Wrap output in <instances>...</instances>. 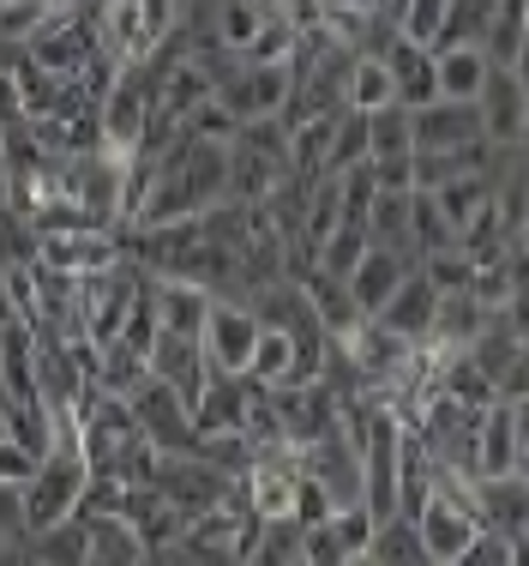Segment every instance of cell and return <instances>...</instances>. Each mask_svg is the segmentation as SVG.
<instances>
[{
    "instance_id": "484cf974",
    "label": "cell",
    "mask_w": 529,
    "mask_h": 566,
    "mask_svg": "<svg viewBox=\"0 0 529 566\" xmlns=\"http://www.w3.org/2000/svg\"><path fill=\"white\" fill-rule=\"evenodd\" d=\"M385 103H398V78L385 73V61L361 55L356 66H349V91H343V109H356V115H373V109H385Z\"/></svg>"
},
{
    "instance_id": "5bb4252c",
    "label": "cell",
    "mask_w": 529,
    "mask_h": 566,
    "mask_svg": "<svg viewBox=\"0 0 529 566\" xmlns=\"http://www.w3.org/2000/svg\"><path fill=\"white\" fill-rule=\"evenodd\" d=\"M247 403H253V380H247V374H211L205 392H199V403H193L199 434H241Z\"/></svg>"
},
{
    "instance_id": "4dcf8cb0",
    "label": "cell",
    "mask_w": 529,
    "mask_h": 566,
    "mask_svg": "<svg viewBox=\"0 0 529 566\" xmlns=\"http://www.w3.org/2000/svg\"><path fill=\"white\" fill-rule=\"evenodd\" d=\"M487 199H494V181H487V175H452V181L433 193V206H440V218L452 223V229H464L487 206Z\"/></svg>"
},
{
    "instance_id": "ba28073f",
    "label": "cell",
    "mask_w": 529,
    "mask_h": 566,
    "mask_svg": "<svg viewBox=\"0 0 529 566\" xmlns=\"http://www.w3.org/2000/svg\"><path fill=\"white\" fill-rule=\"evenodd\" d=\"M145 368H151L157 380H162L174 398L187 403V410L199 403V392H205V380H211V368H205V349H199V338H187V332H162V326H157L151 349H145Z\"/></svg>"
},
{
    "instance_id": "7402d4cb",
    "label": "cell",
    "mask_w": 529,
    "mask_h": 566,
    "mask_svg": "<svg viewBox=\"0 0 529 566\" xmlns=\"http://www.w3.org/2000/svg\"><path fill=\"white\" fill-rule=\"evenodd\" d=\"M24 560L36 566H85V518H61L24 536Z\"/></svg>"
},
{
    "instance_id": "d4e9b609",
    "label": "cell",
    "mask_w": 529,
    "mask_h": 566,
    "mask_svg": "<svg viewBox=\"0 0 529 566\" xmlns=\"http://www.w3.org/2000/svg\"><path fill=\"white\" fill-rule=\"evenodd\" d=\"M440 392L452 398V403H464V410H487V403H499V386L487 380V374L464 356V349H457V356H445V368H440Z\"/></svg>"
},
{
    "instance_id": "44dd1931",
    "label": "cell",
    "mask_w": 529,
    "mask_h": 566,
    "mask_svg": "<svg viewBox=\"0 0 529 566\" xmlns=\"http://www.w3.org/2000/svg\"><path fill=\"white\" fill-rule=\"evenodd\" d=\"M368 560L373 566H433L427 548H422V531H415V518H385L373 524V543H368Z\"/></svg>"
},
{
    "instance_id": "4fadbf2b",
    "label": "cell",
    "mask_w": 529,
    "mask_h": 566,
    "mask_svg": "<svg viewBox=\"0 0 529 566\" xmlns=\"http://www.w3.org/2000/svg\"><path fill=\"white\" fill-rule=\"evenodd\" d=\"M433 307H440V290H433L427 283V272L422 265H415L410 277L398 283V290H391V302L379 307V326L385 332H398V338H410V344H427V326H433Z\"/></svg>"
},
{
    "instance_id": "60d3db41",
    "label": "cell",
    "mask_w": 529,
    "mask_h": 566,
    "mask_svg": "<svg viewBox=\"0 0 529 566\" xmlns=\"http://www.w3.org/2000/svg\"><path fill=\"white\" fill-rule=\"evenodd\" d=\"M511 78L523 85V97H529V31H523V49H518V61H511Z\"/></svg>"
},
{
    "instance_id": "836d02e7",
    "label": "cell",
    "mask_w": 529,
    "mask_h": 566,
    "mask_svg": "<svg viewBox=\"0 0 529 566\" xmlns=\"http://www.w3.org/2000/svg\"><path fill=\"white\" fill-rule=\"evenodd\" d=\"M391 19H398V36L433 49V36H440V24H445V0H398Z\"/></svg>"
},
{
    "instance_id": "b9f144b4",
    "label": "cell",
    "mask_w": 529,
    "mask_h": 566,
    "mask_svg": "<svg viewBox=\"0 0 529 566\" xmlns=\"http://www.w3.org/2000/svg\"><path fill=\"white\" fill-rule=\"evenodd\" d=\"M0 566H24V543H7V536H0Z\"/></svg>"
},
{
    "instance_id": "4316f807",
    "label": "cell",
    "mask_w": 529,
    "mask_h": 566,
    "mask_svg": "<svg viewBox=\"0 0 529 566\" xmlns=\"http://www.w3.org/2000/svg\"><path fill=\"white\" fill-rule=\"evenodd\" d=\"M247 380L253 386H289L295 380V338L277 326L260 332V344H253V361H247Z\"/></svg>"
},
{
    "instance_id": "5b68a950",
    "label": "cell",
    "mask_w": 529,
    "mask_h": 566,
    "mask_svg": "<svg viewBox=\"0 0 529 566\" xmlns=\"http://www.w3.org/2000/svg\"><path fill=\"white\" fill-rule=\"evenodd\" d=\"M368 543H373L368 506H337L319 524H301V560L307 566H349L356 555H368Z\"/></svg>"
},
{
    "instance_id": "ffe728a7",
    "label": "cell",
    "mask_w": 529,
    "mask_h": 566,
    "mask_svg": "<svg viewBox=\"0 0 529 566\" xmlns=\"http://www.w3.org/2000/svg\"><path fill=\"white\" fill-rule=\"evenodd\" d=\"M433 78H440V97L476 103V91L487 78V55L482 49H433Z\"/></svg>"
},
{
    "instance_id": "8d00e7d4",
    "label": "cell",
    "mask_w": 529,
    "mask_h": 566,
    "mask_svg": "<svg viewBox=\"0 0 529 566\" xmlns=\"http://www.w3.org/2000/svg\"><path fill=\"white\" fill-rule=\"evenodd\" d=\"M0 536L24 543V489H7V482H0Z\"/></svg>"
},
{
    "instance_id": "1f68e13d",
    "label": "cell",
    "mask_w": 529,
    "mask_h": 566,
    "mask_svg": "<svg viewBox=\"0 0 529 566\" xmlns=\"http://www.w3.org/2000/svg\"><path fill=\"white\" fill-rule=\"evenodd\" d=\"M368 253V223H356V218H343L331 229V235L319 241V272H331V277H349L356 272V260Z\"/></svg>"
},
{
    "instance_id": "f546056e",
    "label": "cell",
    "mask_w": 529,
    "mask_h": 566,
    "mask_svg": "<svg viewBox=\"0 0 529 566\" xmlns=\"http://www.w3.org/2000/svg\"><path fill=\"white\" fill-rule=\"evenodd\" d=\"M295 560H301V524L295 518H260V536H253V548L241 566H295Z\"/></svg>"
},
{
    "instance_id": "52a82bcc",
    "label": "cell",
    "mask_w": 529,
    "mask_h": 566,
    "mask_svg": "<svg viewBox=\"0 0 529 566\" xmlns=\"http://www.w3.org/2000/svg\"><path fill=\"white\" fill-rule=\"evenodd\" d=\"M115 518H127L133 524V536H139L145 543V555H169L174 548V536L187 531V512L174 506V501H162V494L151 489V482H145V489H115Z\"/></svg>"
},
{
    "instance_id": "277c9868",
    "label": "cell",
    "mask_w": 529,
    "mask_h": 566,
    "mask_svg": "<svg viewBox=\"0 0 529 566\" xmlns=\"http://www.w3.org/2000/svg\"><path fill=\"white\" fill-rule=\"evenodd\" d=\"M260 332H265V326H260V314H253L247 302H223V295H211L205 326H199V349H205V368H211V374H247Z\"/></svg>"
},
{
    "instance_id": "d6a6232c",
    "label": "cell",
    "mask_w": 529,
    "mask_h": 566,
    "mask_svg": "<svg viewBox=\"0 0 529 566\" xmlns=\"http://www.w3.org/2000/svg\"><path fill=\"white\" fill-rule=\"evenodd\" d=\"M410 109L403 103H385V109L368 115V157H410Z\"/></svg>"
},
{
    "instance_id": "ab89813d",
    "label": "cell",
    "mask_w": 529,
    "mask_h": 566,
    "mask_svg": "<svg viewBox=\"0 0 529 566\" xmlns=\"http://www.w3.org/2000/svg\"><path fill=\"white\" fill-rule=\"evenodd\" d=\"M506 410H511V428H518V447H529V398L506 403Z\"/></svg>"
},
{
    "instance_id": "9c48e42d",
    "label": "cell",
    "mask_w": 529,
    "mask_h": 566,
    "mask_svg": "<svg viewBox=\"0 0 529 566\" xmlns=\"http://www.w3.org/2000/svg\"><path fill=\"white\" fill-rule=\"evenodd\" d=\"M482 139V115L476 103H452V97H433L410 109V145L415 151H457V145Z\"/></svg>"
},
{
    "instance_id": "74e56055",
    "label": "cell",
    "mask_w": 529,
    "mask_h": 566,
    "mask_svg": "<svg viewBox=\"0 0 529 566\" xmlns=\"http://www.w3.org/2000/svg\"><path fill=\"white\" fill-rule=\"evenodd\" d=\"M518 398H529V344L511 356V368L499 374V403H518Z\"/></svg>"
},
{
    "instance_id": "9a60e30c",
    "label": "cell",
    "mask_w": 529,
    "mask_h": 566,
    "mask_svg": "<svg viewBox=\"0 0 529 566\" xmlns=\"http://www.w3.org/2000/svg\"><path fill=\"white\" fill-rule=\"evenodd\" d=\"M487 307L476 302V295H469V283L464 290H440V307H433V326H427V344L440 349V356H457V349H464L469 338H476V332L487 326Z\"/></svg>"
},
{
    "instance_id": "ac0fdd59",
    "label": "cell",
    "mask_w": 529,
    "mask_h": 566,
    "mask_svg": "<svg viewBox=\"0 0 529 566\" xmlns=\"http://www.w3.org/2000/svg\"><path fill=\"white\" fill-rule=\"evenodd\" d=\"M518 464V428H511L506 403H487L476 422V476H511Z\"/></svg>"
},
{
    "instance_id": "8fae6325",
    "label": "cell",
    "mask_w": 529,
    "mask_h": 566,
    "mask_svg": "<svg viewBox=\"0 0 529 566\" xmlns=\"http://www.w3.org/2000/svg\"><path fill=\"white\" fill-rule=\"evenodd\" d=\"M469 512H476L482 531H499V536H518L529 531V482L518 476H476L469 482Z\"/></svg>"
},
{
    "instance_id": "f6af8a7d",
    "label": "cell",
    "mask_w": 529,
    "mask_h": 566,
    "mask_svg": "<svg viewBox=\"0 0 529 566\" xmlns=\"http://www.w3.org/2000/svg\"><path fill=\"white\" fill-rule=\"evenodd\" d=\"M295 566H307V560H295Z\"/></svg>"
},
{
    "instance_id": "d6986e66",
    "label": "cell",
    "mask_w": 529,
    "mask_h": 566,
    "mask_svg": "<svg viewBox=\"0 0 529 566\" xmlns=\"http://www.w3.org/2000/svg\"><path fill=\"white\" fill-rule=\"evenodd\" d=\"M145 120H151V91H145V78H120V85L108 91V109H103L108 145L145 139Z\"/></svg>"
},
{
    "instance_id": "ee69618b",
    "label": "cell",
    "mask_w": 529,
    "mask_h": 566,
    "mask_svg": "<svg viewBox=\"0 0 529 566\" xmlns=\"http://www.w3.org/2000/svg\"><path fill=\"white\" fill-rule=\"evenodd\" d=\"M518 151H529V109H523V133H518Z\"/></svg>"
},
{
    "instance_id": "7bdbcfd3",
    "label": "cell",
    "mask_w": 529,
    "mask_h": 566,
    "mask_svg": "<svg viewBox=\"0 0 529 566\" xmlns=\"http://www.w3.org/2000/svg\"><path fill=\"white\" fill-rule=\"evenodd\" d=\"M511 476H518V482H529V447H518V464H511Z\"/></svg>"
},
{
    "instance_id": "7a4b0ae2",
    "label": "cell",
    "mask_w": 529,
    "mask_h": 566,
    "mask_svg": "<svg viewBox=\"0 0 529 566\" xmlns=\"http://www.w3.org/2000/svg\"><path fill=\"white\" fill-rule=\"evenodd\" d=\"M241 476H229L223 464H211L205 452H157V470H151V489L162 501H174L187 512V518H199V512L223 506L229 494H235Z\"/></svg>"
},
{
    "instance_id": "bcb514c9",
    "label": "cell",
    "mask_w": 529,
    "mask_h": 566,
    "mask_svg": "<svg viewBox=\"0 0 529 566\" xmlns=\"http://www.w3.org/2000/svg\"><path fill=\"white\" fill-rule=\"evenodd\" d=\"M145 566H157V560H145Z\"/></svg>"
},
{
    "instance_id": "7c38bea8",
    "label": "cell",
    "mask_w": 529,
    "mask_h": 566,
    "mask_svg": "<svg viewBox=\"0 0 529 566\" xmlns=\"http://www.w3.org/2000/svg\"><path fill=\"white\" fill-rule=\"evenodd\" d=\"M410 272H415V260H410V253H398V248H373V241H368V253H361V260H356V272L343 277V290L356 295L361 319H373L379 307L391 302V290H398V283L410 277Z\"/></svg>"
},
{
    "instance_id": "f35d334b",
    "label": "cell",
    "mask_w": 529,
    "mask_h": 566,
    "mask_svg": "<svg viewBox=\"0 0 529 566\" xmlns=\"http://www.w3.org/2000/svg\"><path fill=\"white\" fill-rule=\"evenodd\" d=\"M494 319H499V326H506V332H511V338H518V344H529V290H523V295H511V302L499 307Z\"/></svg>"
},
{
    "instance_id": "c3c4849f",
    "label": "cell",
    "mask_w": 529,
    "mask_h": 566,
    "mask_svg": "<svg viewBox=\"0 0 529 566\" xmlns=\"http://www.w3.org/2000/svg\"><path fill=\"white\" fill-rule=\"evenodd\" d=\"M24 566H36V560H24Z\"/></svg>"
},
{
    "instance_id": "e0dca14e",
    "label": "cell",
    "mask_w": 529,
    "mask_h": 566,
    "mask_svg": "<svg viewBox=\"0 0 529 566\" xmlns=\"http://www.w3.org/2000/svg\"><path fill=\"white\" fill-rule=\"evenodd\" d=\"M301 290H307V307H314V319L325 326V338H356V326H361V307H356V295L343 290V277H331V272H307L301 277Z\"/></svg>"
},
{
    "instance_id": "30bf717a",
    "label": "cell",
    "mask_w": 529,
    "mask_h": 566,
    "mask_svg": "<svg viewBox=\"0 0 529 566\" xmlns=\"http://www.w3.org/2000/svg\"><path fill=\"white\" fill-rule=\"evenodd\" d=\"M523 109H529V97H523V85L511 78V66H487V78H482V91H476V115H482V139L487 145H518V133H523Z\"/></svg>"
},
{
    "instance_id": "cb8c5ba5",
    "label": "cell",
    "mask_w": 529,
    "mask_h": 566,
    "mask_svg": "<svg viewBox=\"0 0 529 566\" xmlns=\"http://www.w3.org/2000/svg\"><path fill=\"white\" fill-rule=\"evenodd\" d=\"M511 241H518V235H511V223H506V218H499V206H494V199H487V206L476 211V218H469L464 229H457V253H464L469 265L499 260V253H506Z\"/></svg>"
},
{
    "instance_id": "3957f363",
    "label": "cell",
    "mask_w": 529,
    "mask_h": 566,
    "mask_svg": "<svg viewBox=\"0 0 529 566\" xmlns=\"http://www.w3.org/2000/svg\"><path fill=\"white\" fill-rule=\"evenodd\" d=\"M127 410H133L139 434L151 440L157 452H205V434H199L193 410H187V403L174 398L157 374H145V380L127 392Z\"/></svg>"
},
{
    "instance_id": "d590c367",
    "label": "cell",
    "mask_w": 529,
    "mask_h": 566,
    "mask_svg": "<svg viewBox=\"0 0 529 566\" xmlns=\"http://www.w3.org/2000/svg\"><path fill=\"white\" fill-rule=\"evenodd\" d=\"M36 464H43V458H36L31 447H19V440H0V482H7V489H24V482L36 476Z\"/></svg>"
},
{
    "instance_id": "6da1fadb",
    "label": "cell",
    "mask_w": 529,
    "mask_h": 566,
    "mask_svg": "<svg viewBox=\"0 0 529 566\" xmlns=\"http://www.w3.org/2000/svg\"><path fill=\"white\" fill-rule=\"evenodd\" d=\"M91 489V464L78 447H49L36 476L24 482V536L31 531H49L61 518H78V501Z\"/></svg>"
},
{
    "instance_id": "603a6c76",
    "label": "cell",
    "mask_w": 529,
    "mask_h": 566,
    "mask_svg": "<svg viewBox=\"0 0 529 566\" xmlns=\"http://www.w3.org/2000/svg\"><path fill=\"white\" fill-rule=\"evenodd\" d=\"M494 12H499V0H445V24L433 36V49H482Z\"/></svg>"
},
{
    "instance_id": "f1b7e54d",
    "label": "cell",
    "mask_w": 529,
    "mask_h": 566,
    "mask_svg": "<svg viewBox=\"0 0 529 566\" xmlns=\"http://www.w3.org/2000/svg\"><path fill=\"white\" fill-rule=\"evenodd\" d=\"M115 31H120V43L139 55V49H151L162 31H169V0H120V12H115Z\"/></svg>"
},
{
    "instance_id": "8992f818",
    "label": "cell",
    "mask_w": 529,
    "mask_h": 566,
    "mask_svg": "<svg viewBox=\"0 0 529 566\" xmlns=\"http://www.w3.org/2000/svg\"><path fill=\"white\" fill-rule=\"evenodd\" d=\"M415 531H422V548H427L433 566H452L469 548V536H476L482 524H476V512H469V494L433 489L422 501V512H415Z\"/></svg>"
},
{
    "instance_id": "7dc6e473",
    "label": "cell",
    "mask_w": 529,
    "mask_h": 566,
    "mask_svg": "<svg viewBox=\"0 0 529 566\" xmlns=\"http://www.w3.org/2000/svg\"><path fill=\"white\" fill-rule=\"evenodd\" d=\"M157 566H169V560H157Z\"/></svg>"
},
{
    "instance_id": "e575fe53",
    "label": "cell",
    "mask_w": 529,
    "mask_h": 566,
    "mask_svg": "<svg viewBox=\"0 0 529 566\" xmlns=\"http://www.w3.org/2000/svg\"><path fill=\"white\" fill-rule=\"evenodd\" d=\"M452 566H518V543L499 536V531H476V536H469V548Z\"/></svg>"
},
{
    "instance_id": "2e32d148",
    "label": "cell",
    "mask_w": 529,
    "mask_h": 566,
    "mask_svg": "<svg viewBox=\"0 0 529 566\" xmlns=\"http://www.w3.org/2000/svg\"><path fill=\"white\" fill-rule=\"evenodd\" d=\"M145 543L115 512H85V566H145Z\"/></svg>"
},
{
    "instance_id": "83f0119b",
    "label": "cell",
    "mask_w": 529,
    "mask_h": 566,
    "mask_svg": "<svg viewBox=\"0 0 529 566\" xmlns=\"http://www.w3.org/2000/svg\"><path fill=\"white\" fill-rule=\"evenodd\" d=\"M368 241H373V248L410 253V193H373V206H368ZM410 260H415V253H410Z\"/></svg>"
}]
</instances>
